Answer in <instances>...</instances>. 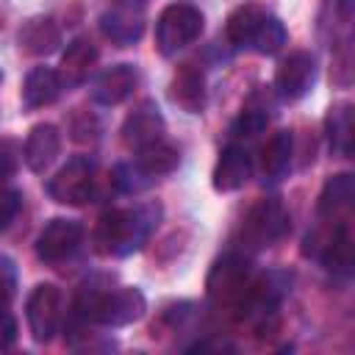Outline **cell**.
Wrapping results in <instances>:
<instances>
[{"mask_svg": "<svg viewBox=\"0 0 355 355\" xmlns=\"http://www.w3.org/2000/svg\"><path fill=\"white\" fill-rule=\"evenodd\" d=\"M17 42L28 55H50L61 44V31L50 17H31L22 22Z\"/></svg>", "mask_w": 355, "mask_h": 355, "instance_id": "obj_16", "label": "cell"}, {"mask_svg": "<svg viewBox=\"0 0 355 355\" xmlns=\"http://www.w3.org/2000/svg\"><path fill=\"white\" fill-rule=\"evenodd\" d=\"M352 194H355V180L349 172H338V175L327 178L319 191V200H316V214L330 222L338 219L352 205Z\"/></svg>", "mask_w": 355, "mask_h": 355, "instance_id": "obj_18", "label": "cell"}, {"mask_svg": "<svg viewBox=\"0 0 355 355\" xmlns=\"http://www.w3.org/2000/svg\"><path fill=\"white\" fill-rule=\"evenodd\" d=\"M158 216H161L158 202H147V205H136V208H114V211L103 214L97 222V230H94L97 252L114 255V258L139 252L144 247V241L150 239V233L155 230Z\"/></svg>", "mask_w": 355, "mask_h": 355, "instance_id": "obj_2", "label": "cell"}, {"mask_svg": "<svg viewBox=\"0 0 355 355\" xmlns=\"http://www.w3.org/2000/svg\"><path fill=\"white\" fill-rule=\"evenodd\" d=\"M269 125V105H255L252 100L241 108V114L233 122V133L236 136H258L263 128Z\"/></svg>", "mask_w": 355, "mask_h": 355, "instance_id": "obj_26", "label": "cell"}, {"mask_svg": "<svg viewBox=\"0 0 355 355\" xmlns=\"http://www.w3.org/2000/svg\"><path fill=\"white\" fill-rule=\"evenodd\" d=\"M319 258H322L324 269L333 277L349 280V275H352V236H349V227L347 225H338L333 230V236L324 241Z\"/></svg>", "mask_w": 355, "mask_h": 355, "instance_id": "obj_20", "label": "cell"}, {"mask_svg": "<svg viewBox=\"0 0 355 355\" xmlns=\"http://www.w3.org/2000/svg\"><path fill=\"white\" fill-rule=\"evenodd\" d=\"M291 161H294V133L291 130H277L269 144L263 147V178L277 183L291 172Z\"/></svg>", "mask_w": 355, "mask_h": 355, "instance_id": "obj_21", "label": "cell"}, {"mask_svg": "<svg viewBox=\"0 0 355 355\" xmlns=\"http://www.w3.org/2000/svg\"><path fill=\"white\" fill-rule=\"evenodd\" d=\"M316 83V58L308 50H294L291 55H286L275 72V92L294 103L300 97H305Z\"/></svg>", "mask_w": 355, "mask_h": 355, "instance_id": "obj_9", "label": "cell"}, {"mask_svg": "<svg viewBox=\"0 0 355 355\" xmlns=\"http://www.w3.org/2000/svg\"><path fill=\"white\" fill-rule=\"evenodd\" d=\"M136 86H139V69L133 64H114L94 80L92 100L100 105H119L133 94Z\"/></svg>", "mask_w": 355, "mask_h": 355, "instance_id": "obj_12", "label": "cell"}, {"mask_svg": "<svg viewBox=\"0 0 355 355\" xmlns=\"http://www.w3.org/2000/svg\"><path fill=\"white\" fill-rule=\"evenodd\" d=\"M17 341V322L8 311V302H0V349H8Z\"/></svg>", "mask_w": 355, "mask_h": 355, "instance_id": "obj_31", "label": "cell"}, {"mask_svg": "<svg viewBox=\"0 0 355 355\" xmlns=\"http://www.w3.org/2000/svg\"><path fill=\"white\" fill-rule=\"evenodd\" d=\"M100 31L103 36L116 44V47H130L141 39L144 33V14H141V6H133V3H116L114 8H108L103 17H100Z\"/></svg>", "mask_w": 355, "mask_h": 355, "instance_id": "obj_10", "label": "cell"}, {"mask_svg": "<svg viewBox=\"0 0 355 355\" xmlns=\"http://www.w3.org/2000/svg\"><path fill=\"white\" fill-rule=\"evenodd\" d=\"M61 150V136H58V128L50 125V122H39L31 128L28 139H25V147H22V158L28 164L31 172H44L55 155Z\"/></svg>", "mask_w": 355, "mask_h": 355, "instance_id": "obj_14", "label": "cell"}, {"mask_svg": "<svg viewBox=\"0 0 355 355\" xmlns=\"http://www.w3.org/2000/svg\"><path fill=\"white\" fill-rule=\"evenodd\" d=\"M19 155L22 153L17 150V141H11V139L0 141V180H6V178L14 175V169L19 164Z\"/></svg>", "mask_w": 355, "mask_h": 355, "instance_id": "obj_29", "label": "cell"}, {"mask_svg": "<svg viewBox=\"0 0 355 355\" xmlns=\"http://www.w3.org/2000/svg\"><path fill=\"white\" fill-rule=\"evenodd\" d=\"M136 164H139L141 172H147V175L155 180V178L169 175V172L178 169V164H180V150L172 147V144H166L164 139H158V141H153V144L136 150Z\"/></svg>", "mask_w": 355, "mask_h": 355, "instance_id": "obj_23", "label": "cell"}, {"mask_svg": "<svg viewBox=\"0 0 355 355\" xmlns=\"http://www.w3.org/2000/svg\"><path fill=\"white\" fill-rule=\"evenodd\" d=\"M116 3H133V6H141L144 0H116Z\"/></svg>", "mask_w": 355, "mask_h": 355, "instance_id": "obj_32", "label": "cell"}, {"mask_svg": "<svg viewBox=\"0 0 355 355\" xmlns=\"http://www.w3.org/2000/svg\"><path fill=\"white\" fill-rule=\"evenodd\" d=\"M94 161L78 155L47 180V194L61 205H83L94 197Z\"/></svg>", "mask_w": 355, "mask_h": 355, "instance_id": "obj_6", "label": "cell"}, {"mask_svg": "<svg viewBox=\"0 0 355 355\" xmlns=\"http://www.w3.org/2000/svg\"><path fill=\"white\" fill-rule=\"evenodd\" d=\"M147 311V300L136 286H116L111 288L108 277H92L80 286L75 300V313L105 324V327H122L130 322H139Z\"/></svg>", "mask_w": 355, "mask_h": 355, "instance_id": "obj_1", "label": "cell"}, {"mask_svg": "<svg viewBox=\"0 0 355 355\" xmlns=\"http://www.w3.org/2000/svg\"><path fill=\"white\" fill-rule=\"evenodd\" d=\"M169 97L186 114H200L205 108V78H202V72L191 69V67H183L169 83Z\"/></svg>", "mask_w": 355, "mask_h": 355, "instance_id": "obj_19", "label": "cell"}, {"mask_svg": "<svg viewBox=\"0 0 355 355\" xmlns=\"http://www.w3.org/2000/svg\"><path fill=\"white\" fill-rule=\"evenodd\" d=\"M0 83H3V72H0Z\"/></svg>", "mask_w": 355, "mask_h": 355, "instance_id": "obj_33", "label": "cell"}, {"mask_svg": "<svg viewBox=\"0 0 355 355\" xmlns=\"http://www.w3.org/2000/svg\"><path fill=\"white\" fill-rule=\"evenodd\" d=\"M202 28H205V17L194 3L186 0L169 3L155 19V50L164 58H172L183 47L197 42Z\"/></svg>", "mask_w": 355, "mask_h": 355, "instance_id": "obj_3", "label": "cell"}, {"mask_svg": "<svg viewBox=\"0 0 355 355\" xmlns=\"http://www.w3.org/2000/svg\"><path fill=\"white\" fill-rule=\"evenodd\" d=\"M80 239H83V225L78 219L55 216L36 236V258L44 263H61L78 250Z\"/></svg>", "mask_w": 355, "mask_h": 355, "instance_id": "obj_8", "label": "cell"}, {"mask_svg": "<svg viewBox=\"0 0 355 355\" xmlns=\"http://www.w3.org/2000/svg\"><path fill=\"white\" fill-rule=\"evenodd\" d=\"M324 133L333 155L349 158L352 155V105L336 103L324 116Z\"/></svg>", "mask_w": 355, "mask_h": 355, "instance_id": "obj_22", "label": "cell"}, {"mask_svg": "<svg viewBox=\"0 0 355 355\" xmlns=\"http://www.w3.org/2000/svg\"><path fill=\"white\" fill-rule=\"evenodd\" d=\"M286 39H288L286 25H283L277 17L263 14V19H261V25H258V31H255V36H252L250 50H255V53H261V55H275V53L286 44Z\"/></svg>", "mask_w": 355, "mask_h": 355, "instance_id": "obj_25", "label": "cell"}, {"mask_svg": "<svg viewBox=\"0 0 355 355\" xmlns=\"http://www.w3.org/2000/svg\"><path fill=\"white\" fill-rule=\"evenodd\" d=\"M263 8H258V6H252V3H247V6H239L236 11H230V17H227V25H225V36H227V42L233 44V47H250L252 44V36H255V31H258V25H261V19H263Z\"/></svg>", "mask_w": 355, "mask_h": 355, "instance_id": "obj_24", "label": "cell"}, {"mask_svg": "<svg viewBox=\"0 0 355 355\" xmlns=\"http://www.w3.org/2000/svg\"><path fill=\"white\" fill-rule=\"evenodd\" d=\"M164 130H166V122L158 111V105L153 100H141L122 122V141L133 150L139 147H147L158 139H164Z\"/></svg>", "mask_w": 355, "mask_h": 355, "instance_id": "obj_11", "label": "cell"}, {"mask_svg": "<svg viewBox=\"0 0 355 355\" xmlns=\"http://www.w3.org/2000/svg\"><path fill=\"white\" fill-rule=\"evenodd\" d=\"M19 208H22V194L17 189H3L0 191V230H6L14 222Z\"/></svg>", "mask_w": 355, "mask_h": 355, "instance_id": "obj_28", "label": "cell"}, {"mask_svg": "<svg viewBox=\"0 0 355 355\" xmlns=\"http://www.w3.org/2000/svg\"><path fill=\"white\" fill-rule=\"evenodd\" d=\"M291 230V214L283 205L280 197H263L258 200L241 225V241L250 250H266L283 241Z\"/></svg>", "mask_w": 355, "mask_h": 355, "instance_id": "obj_4", "label": "cell"}, {"mask_svg": "<svg viewBox=\"0 0 355 355\" xmlns=\"http://www.w3.org/2000/svg\"><path fill=\"white\" fill-rule=\"evenodd\" d=\"M97 47L89 42V39H75L67 44L64 55H61V69H58V78L64 86H80L92 67L97 64Z\"/></svg>", "mask_w": 355, "mask_h": 355, "instance_id": "obj_17", "label": "cell"}, {"mask_svg": "<svg viewBox=\"0 0 355 355\" xmlns=\"http://www.w3.org/2000/svg\"><path fill=\"white\" fill-rule=\"evenodd\" d=\"M111 183L122 194H139V191H144L153 183V178L147 172H141L139 164L133 161V164H116L114 166V175H111Z\"/></svg>", "mask_w": 355, "mask_h": 355, "instance_id": "obj_27", "label": "cell"}, {"mask_svg": "<svg viewBox=\"0 0 355 355\" xmlns=\"http://www.w3.org/2000/svg\"><path fill=\"white\" fill-rule=\"evenodd\" d=\"M64 83L58 78V69H50V67H33L25 80H22V105L28 111H36V108H44L50 103L58 100Z\"/></svg>", "mask_w": 355, "mask_h": 355, "instance_id": "obj_15", "label": "cell"}, {"mask_svg": "<svg viewBox=\"0 0 355 355\" xmlns=\"http://www.w3.org/2000/svg\"><path fill=\"white\" fill-rule=\"evenodd\" d=\"M252 175V158L244 147L239 144H227L219 158H216V166H214V189L216 191H236L241 189Z\"/></svg>", "mask_w": 355, "mask_h": 355, "instance_id": "obj_13", "label": "cell"}, {"mask_svg": "<svg viewBox=\"0 0 355 355\" xmlns=\"http://www.w3.org/2000/svg\"><path fill=\"white\" fill-rule=\"evenodd\" d=\"M250 283H252L250 261L239 252H227L211 266L205 277V294L214 305H227L239 311V305L250 291Z\"/></svg>", "mask_w": 355, "mask_h": 355, "instance_id": "obj_5", "label": "cell"}, {"mask_svg": "<svg viewBox=\"0 0 355 355\" xmlns=\"http://www.w3.org/2000/svg\"><path fill=\"white\" fill-rule=\"evenodd\" d=\"M25 319L33 341L47 344L61 327V291L53 283H39L25 302Z\"/></svg>", "mask_w": 355, "mask_h": 355, "instance_id": "obj_7", "label": "cell"}, {"mask_svg": "<svg viewBox=\"0 0 355 355\" xmlns=\"http://www.w3.org/2000/svg\"><path fill=\"white\" fill-rule=\"evenodd\" d=\"M14 286H17V269H14V261L0 255V302H8L11 294H14Z\"/></svg>", "mask_w": 355, "mask_h": 355, "instance_id": "obj_30", "label": "cell"}]
</instances>
